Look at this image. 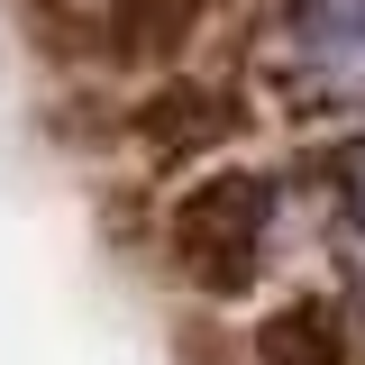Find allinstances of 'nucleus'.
Listing matches in <instances>:
<instances>
[{
	"label": "nucleus",
	"mask_w": 365,
	"mask_h": 365,
	"mask_svg": "<svg viewBox=\"0 0 365 365\" xmlns=\"http://www.w3.org/2000/svg\"><path fill=\"white\" fill-rule=\"evenodd\" d=\"M237 192H247V174H228V182H210V192L182 201V265H201L210 283H247L256 247H265V220H228Z\"/></svg>",
	"instance_id": "f257e3e1"
}]
</instances>
